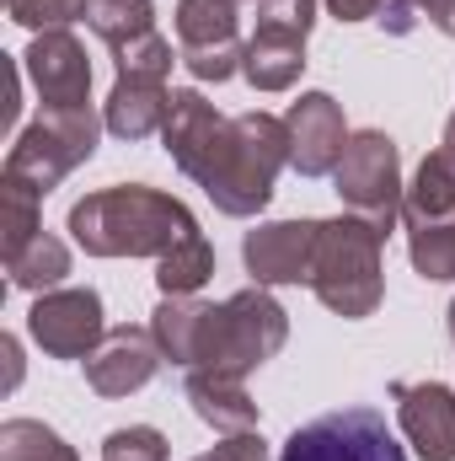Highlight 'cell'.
<instances>
[{"label":"cell","instance_id":"6da1fadb","mask_svg":"<svg viewBox=\"0 0 455 461\" xmlns=\"http://www.w3.org/2000/svg\"><path fill=\"white\" fill-rule=\"evenodd\" d=\"M166 156L177 161L183 177H193L215 210L230 221H252L268 210L279 172L290 167V129L284 118L263 113H236L226 118L204 92L183 86L172 92V113L161 129Z\"/></svg>","mask_w":455,"mask_h":461},{"label":"cell","instance_id":"7a4b0ae2","mask_svg":"<svg viewBox=\"0 0 455 461\" xmlns=\"http://www.w3.org/2000/svg\"><path fill=\"white\" fill-rule=\"evenodd\" d=\"M65 230L92 252V258H166L188 236H199V221L183 199L145 188V183H118L97 188L70 204Z\"/></svg>","mask_w":455,"mask_h":461},{"label":"cell","instance_id":"3957f363","mask_svg":"<svg viewBox=\"0 0 455 461\" xmlns=\"http://www.w3.org/2000/svg\"><path fill=\"white\" fill-rule=\"evenodd\" d=\"M380 230L364 226L359 215H338V221H322L317 236V258H311V295L338 312L348 322L359 317H375L380 295H386V263H380Z\"/></svg>","mask_w":455,"mask_h":461},{"label":"cell","instance_id":"277c9868","mask_svg":"<svg viewBox=\"0 0 455 461\" xmlns=\"http://www.w3.org/2000/svg\"><path fill=\"white\" fill-rule=\"evenodd\" d=\"M103 129L108 123L92 113V108H43V113L16 134V145L5 156V177H22L38 194H54L81 161H92Z\"/></svg>","mask_w":455,"mask_h":461},{"label":"cell","instance_id":"5b68a950","mask_svg":"<svg viewBox=\"0 0 455 461\" xmlns=\"http://www.w3.org/2000/svg\"><path fill=\"white\" fill-rule=\"evenodd\" d=\"M338 199L348 215H359L364 226H375L380 236L402 221V156H397V140L380 134V129H359L348 134V150H343L338 172Z\"/></svg>","mask_w":455,"mask_h":461},{"label":"cell","instance_id":"8992f818","mask_svg":"<svg viewBox=\"0 0 455 461\" xmlns=\"http://www.w3.org/2000/svg\"><path fill=\"white\" fill-rule=\"evenodd\" d=\"M220 339H215V359L204 370H226V375H252L257 365H268L284 339H290V312L263 290V285H246L236 290L230 301H220Z\"/></svg>","mask_w":455,"mask_h":461},{"label":"cell","instance_id":"52a82bcc","mask_svg":"<svg viewBox=\"0 0 455 461\" xmlns=\"http://www.w3.org/2000/svg\"><path fill=\"white\" fill-rule=\"evenodd\" d=\"M279 461H407L397 435L375 408H333L311 424H300Z\"/></svg>","mask_w":455,"mask_h":461},{"label":"cell","instance_id":"ba28073f","mask_svg":"<svg viewBox=\"0 0 455 461\" xmlns=\"http://www.w3.org/2000/svg\"><path fill=\"white\" fill-rule=\"evenodd\" d=\"M177 43H183V65L193 70V81H230L241 76L246 43H241V16L236 0H177Z\"/></svg>","mask_w":455,"mask_h":461},{"label":"cell","instance_id":"9c48e42d","mask_svg":"<svg viewBox=\"0 0 455 461\" xmlns=\"http://www.w3.org/2000/svg\"><path fill=\"white\" fill-rule=\"evenodd\" d=\"M27 333L32 344L43 348L49 359H92L103 339H108V322H103V295L97 290H49L32 301L27 312Z\"/></svg>","mask_w":455,"mask_h":461},{"label":"cell","instance_id":"30bf717a","mask_svg":"<svg viewBox=\"0 0 455 461\" xmlns=\"http://www.w3.org/2000/svg\"><path fill=\"white\" fill-rule=\"evenodd\" d=\"M284 129H290V167H295L300 177H327V172H338L343 150H348V123H343L338 97L306 92L300 103H290Z\"/></svg>","mask_w":455,"mask_h":461},{"label":"cell","instance_id":"8fae6325","mask_svg":"<svg viewBox=\"0 0 455 461\" xmlns=\"http://www.w3.org/2000/svg\"><path fill=\"white\" fill-rule=\"evenodd\" d=\"M166 354L150 328H108L103 348L86 359V386L97 397H134L161 375Z\"/></svg>","mask_w":455,"mask_h":461},{"label":"cell","instance_id":"7c38bea8","mask_svg":"<svg viewBox=\"0 0 455 461\" xmlns=\"http://www.w3.org/2000/svg\"><path fill=\"white\" fill-rule=\"evenodd\" d=\"M43 108H92V59L70 32H38L22 54Z\"/></svg>","mask_w":455,"mask_h":461},{"label":"cell","instance_id":"4fadbf2b","mask_svg":"<svg viewBox=\"0 0 455 461\" xmlns=\"http://www.w3.org/2000/svg\"><path fill=\"white\" fill-rule=\"evenodd\" d=\"M317 236H322V221H268V226L246 230V241H241L246 274L263 290L268 285H300V279H311Z\"/></svg>","mask_w":455,"mask_h":461},{"label":"cell","instance_id":"5bb4252c","mask_svg":"<svg viewBox=\"0 0 455 461\" xmlns=\"http://www.w3.org/2000/svg\"><path fill=\"white\" fill-rule=\"evenodd\" d=\"M220 312L215 301H199V295H161V306L150 312V333L161 354L183 370H204L215 359V339H220Z\"/></svg>","mask_w":455,"mask_h":461},{"label":"cell","instance_id":"9a60e30c","mask_svg":"<svg viewBox=\"0 0 455 461\" xmlns=\"http://www.w3.org/2000/svg\"><path fill=\"white\" fill-rule=\"evenodd\" d=\"M407 446L424 461H455V392L445 381H391Z\"/></svg>","mask_w":455,"mask_h":461},{"label":"cell","instance_id":"2e32d148","mask_svg":"<svg viewBox=\"0 0 455 461\" xmlns=\"http://www.w3.org/2000/svg\"><path fill=\"white\" fill-rule=\"evenodd\" d=\"M166 113H172V92L166 81H150V76H118L108 103H103V123L118 140H150L166 129Z\"/></svg>","mask_w":455,"mask_h":461},{"label":"cell","instance_id":"e0dca14e","mask_svg":"<svg viewBox=\"0 0 455 461\" xmlns=\"http://www.w3.org/2000/svg\"><path fill=\"white\" fill-rule=\"evenodd\" d=\"M188 402L215 435H246L257 429V402L241 386V375L226 370H188Z\"/></svg>","mask_w":455,"mask_h":461},{"label":"cell","instance_id":"ac0fdd59","mask_svg":"<svg viewBox=\"0 0 455 461\" xmlns=\"http://www.w3.org/2000/svg\"><path fill=\"white\" fill-rule=\"evenodd\" d=\"M402 226L429 230V226H455V156L451 150H429L418 177L402 194Z\"/></svg>","mask_w":455,"mask_h":461},{"label":"cell","instance_id":"d6986e66","mask_svg":"<svg viewBox=\"0 0 455 461\" xmlns=\"http://www.w3.org/2000/svg\"><path fill=\"white\" fill-rule=\"evenodd\" d=\"M306 70V38L295 32H273V27H257L246 38V59H241V76L252 92H290Z\"/></svg>","mask_w":455,"mask_h":461},{"label":"cell","instance_id":"ffe728a7","mask_svg":"<svg viewBox=\"0 0 455 461\" xmlns=\"http://www.w3.org/2000/svg\"><path fill=\"white\" fill-rule=\"evenodd\" d=\"M5 274H11V285H16V290L49 295V290H59V285H65V274H70V247H65L54 230H38L16 258H5Z\"/></svg>","mask_w":455,"mask_h":461},{"label":"cell","instance_id":"44dd1931","mask_svg":"<svg viewBox=\"0 0 455 461\" xmlns=\"http://www.w3.org/2000/svg\"><path fill=\"white\" fill-rule=\"evenodd\" d=\"M215 279V247L199 236H188L183 247H172L166 258H156V285L161 295H199L204 285Z\"/></svg>","mask_w":455,"mask_h":461},{"label":"cell","instance_id":"7402d4cb","mask_svg":"<svg viewBox=\"0 0 455 461\" xmlns=\"http://www.w3.org/2000/svg\"><path fill=\"white\" fill-rule=\"evenodd\" d=\"M38 215H43V194L22 177H0V252L16 258L32 236H38Z\"/></svg>","mask_w":455,"mask_h":461},{"label":"cell","instance_id":"603a6c76","mask_svg":"<svg viewBox=\"0 0 455 461\" xmlns=\"http://www.w3.org/2000/svg\"><path fill=\"white\" fill-rule=\"evenodd\" d=\"M86 27L108 49H123V43L156 32V5L150 0H86Z\"/></svg>","mask_w":455,"mask_h":461},{"label":"cell","instance_id":"cb8c5ba5","mask_svg":"<svg viewBox=\"0 0 455 461\" xmlns=\"http://www.w3.org/2000/svg\"><path fill=\"white\" fill-rule=\"evenodd\" d=\"M0 461H81V456L59 429H49L38 419H5L0 424Z\"/></svg>","mask_w":455,"mask_h":461},{"label":"cell","instance_id":"d4e9b609","mask_svg":"<svg viewBox=\"0 0 455 461\" xmlns=\"http://www.w3.org/2000/svg\"><path fill=\"white\" fill-rule=\"evenodd\" d=\"M5 16L38 38V32H65L70 22H86V0H5Z\"/></svg>","mask_w":455,"mask_h":461},{"label":"cell","instance_id":"484cf974","mask_svg":"<svg viewBox=\"0 0 455 461\" xmlns=\"http://www.w3.org/2000/svg\"><path fill=\"white\" fill-rule=\"evenodd\" d=\"M407 258L424 279H455V226L407 230Z\"/></svg>","mask_w":455,"mask_h":461},{"label":"cell","instance_id":"4316f807","mask_svg":"<svg viewBox=\"0 0 455 461\" xmlns=\"http://www.w3.org/2000/svg\"><path fill=\"white\" fill-rule=\"evenodd\" d=\"M172 59H183V54H172V38H161V32H145V38H134V43L113 49L118 76H150V81H166V76H172Z\"/></svg>","mask_w":455,"mask_h":461},{"label":"cell","instance_id":"83f0119b","mask_svg":"<svg viewBox=\"0 0 455 461\" xmlns=\"http://www.w3.org/2000/svg\"><path fill=\"white\" fill-rule=\"evenodd\" d=\"M172 446L156 424H129V429H113L103 440V461H166Z\"/></svg>","mask_w":455,"mask_h":461},{"label":"cell","instance_id":"f1b7e54d","mask_svg":"<svg viewBox=\"0 0 455 461\" xmlns=\"http://www.w3.org/2000/svg\"><path fill=\"white\" fill-rule=\"evenodd\" d=\"M257 27L311 38V27H317V0H257Z\"/></svg>","mask_w":455,"mask_h":461},{"label":"cell","instance_id":"f546056e","mask_svg":"<svg viewBox=\"0 0 455 461\" xmlns=\"http://www.w3.org/2000/svg\"><path fill=\"white\" fill-rule=\"evenodd\" d=\"M204 461H268V446H263L257 429H246V435H226Z\"/></svg>","mask_w":455,"mask_h":461},{"label":"cell","instance_id":"4dcf8cb0","mask_svg":"<svg viewBox=\"0 0 455 461\" xmlns=\"http://www.w3.org/2000/svg\"><path fill=\"white\" fill-rule=\"evenodd\" d=\"M375 22H380V27H386L391 38H407V32L418 27V11H413V0H386Z\"/></svg>","mask_w":455,"mask_h":461},{"label":"cell","instance_id":"1f68e13d","mask_svg":"<svg viewBox=\"0 0 455 461\" xmlns=\"http://www.w3.org/2000/svg\"><path fill=\"white\" fill-rule=\"evenodd\" d=\"M413 11H418V16H429L445 38H455V0H413Z\"/></svg>","mask_w":455,"mask_h":461},{"label":"cell","instance_id":"d6a6232c","mask_svg":"<svg viewBox=\"0 0 455 461\" xmlns=\"http://www.w3.org/2000/svg\"><path fill=\"white\" fill-rule=\"evenodd\" d=\"M380 5H386V0H327V11H333L338 22H364V16H380Z\"/></svg>","mask_w":455,"mask_h":461},{"label":"cell","instance_id":"836d02e7","mask_svg":"<svg viewBox=\"0 0 455 461\" xmlns=\"http://www.w3.org/2000/svg\"><path fill=\"white\" fill-rule=\"evenodd\" d=\"M0 348H5V359H11V375H5V386H16V375H22V348H16V339H0Z\"/></svg>","mask_w":455,"mask_h":461},{"label":"cell","instance_id":"e575fe53","mask_svg":"<svg viewBox=\"0 0 455 461\" xmlns=\"http://www.w3.org/2000/svg\"><path fill=\"white\" fill-rule=\"evenodd\" d=\"M440 150H451L455 156V113H451V123H445V145H440Z\"/></svg>","mask_w":455,"mask_h":461},{"label":"cell","instance_id":"d590c367","mask_svg":"<svg viewBox=\"0 0 455 461\" xmlns=\"http://www.w3.org/2000/svg\"><path fill=\"white\" fill-rule=\"evenodd\" d=\"M445 322H451V339H455V301H451V312H445Z\"/></svg>","mask_w":455,"mask_h":461},{"label":"cell","instance_id":"8d00e7d4","mask_svg":"<svg viewBox=\"0 0 455 461\" xmlns=\"http://www.w3.org/2000/svg\"><path fill=\"white\" fill-rule=\"evenodd\" d=\"M236 5H241V0H236ZM252 5H257V0H252Z\"/></svg>","mask_w":455,"mask_h":461},{"label":"cell","instance_id":"74e56055","mask_svg":"<svg viewBox=\"0 0 455 461\" xmlns=\"http://www.w3.org/2000/svg\"><path fill=\"white\" fill-rule=\"evenodd\" d=\"M193 461H204V456H193Z\"/></svg>","mask_w":455,"mask_h":461}]
</instances>
